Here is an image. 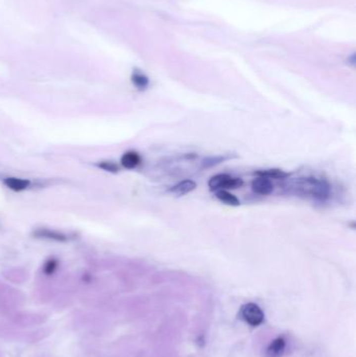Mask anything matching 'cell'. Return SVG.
Wrapping results in <instances>:
<instances>
[{
    "label": "cell",
    "instance_id": "obj_1",
    "mask_svg": "<svg viewBox=\"0 0 356 357\" xmlns=\"http://www.w3.org/2000/svg\"><path fill=\"white\" fill-rule=\"evenodd\" d=\"M290 192L300 197L311 198L317 201H325L330 195V185L325 179L315 177L297 178L287 184Z\"/></svg>",
    "mask_w": 356,
    "mask_h": 357
},
{
    "label": "cell",
    "instance_id": "obj_2",
    "mask_svg": "<svg viewBox=\"0 0 356 357\" xmlns=\"http://www.w3.org/2000/svg\"><path fill=\"white\" fill-rule=\"evenodd\" d=\"M244 185V181L240 178H235L227 173H219L211 178L208 182L209 189L212 191L217 190H228V189H236Z\"/></svg>",
    "mask_w": 356,
    "mask_h": 357
},
{
    "label": "cell",
    "instance_id": "obj_3",
    "mask_svg": "<svg viewBox=\"0 0 356 357\" xmlns=\"http://www.w3.org/2000/svg\"><path fill=\"white\" fill-rule=\"evenodd\" d=\"M243 320L251 326H259L264 320V313L257 304L247 303L240 308Z\"/></svg>",
    "mask_w": 356,
    "mask_h": 357
},
{
    "label": "cell",
    "instance_id": "obj_4",
    "mask_svg": "<svg viewBox=\"0 0 356 357\" xmlns=\"http://www.w3.org/2000/svg\"><path fill=\"white\" fill-rule=\"evenodd\" d=\"M252 189L257 195L260 196H267L272 194L274 190V184L269 179L258 177L252 181Z\"/></svg>",
    "mask_w": 356,
    "mask_h": 357
},
{
    "label": "cell",
    "instance_id": "obj_5",
    "mask_svg": "<svg viewBox=\"0 0 356 357\" xmlns=\"http://www.w3.org/2000/svg\"><path fill=\"white\" fill-rule=\"evenodd\" d=\"M34 236L37 238H44V239L61 241V243H64V241H67L69 239L68 236L62 232H59V231L46 229V228L37 229L34 232Z\"/></svg>",
    "mask_w": 356,
    "mask_h": 357
},
{
    "label": "cell",
    "instance_id": "obj_6",
    "mask_svg": "<svg viewBox=\"0 0 356 357\" xmlns=\"http://www.w3.org/2000/svg\"><path fill=\"white\" fill-rule=\"evenodd\" d=\"M286 348V342L283 337H277L268 345L265 351L266 357H281Z\"/></svg>",
    "mask_w": 356,
    "mask_h": 357
},
{
    "label": "cell",
    "instance_id": "obj_7",
    "mask_svg": "<svg viewBox=\"0 0 356 357\" xmlns=\"http://www.w3.org/2000/svg\"><path fill=\"white\" fill-rule=\"evenodd\" d=\"M3 184L8 189H11L16 192H20V191H23L30 187L31 182H30V180H26V179L11 177V178H5L3 180Z\"/></svg>",
    "mask_w": 356,
    "mask_h": 357
},
{
    "label": "cell",
    "instance_id": "obj_8",
    "mask_svg": "<svg viewBox=\"0 0 356 357\" xmlns=\"http://www.w3.org/2000/svg\"><path fill=\"white\" fill-rule=\"evenodd\" d=\"M120 162H121V165L124 168L133 169V168H136L141 163V157L136 152H127L126 153H123Z\"/></svg>",
    "mask_w": 356,
    "mask_h": 357
},
{
    "label": "cell",
    "instance_id": "obj_9",
    "mask_svg": "<svg viewBox=\"0 0 356 357\" xmlns=\"http://www.w3.org/2000/svg\"><path fill=\"white\" fill-rule=\"evenodd\" d=\"M258 177H263L266 179H276V180H284L291 176L290 172H286L279 168H269V169H261L255 172Z\"/></svg>",
    "mask_w": 356,
    "mask_h": 357
},
{
    "label": "cell",
    "instance_id": "obj_10",
    "mask_svg": "<svg viewBox=\"0 0 356 357\" xmlns=\"http://www.w3.org/2000/svg\"><path fill=\"white\" fill-rule=\"evenodd\" d=\"M197 188V184L195 181L192 180H184L180 183H178L177 185H175L170 189L171 192L178 195V196H184L189 194V192L194 191Z\"/></svg>",
    "mask_w": 356,
    "mask_h": 357
},
{
    "label": "cell",
    "instance_id": "obj_11",
    "mask_svg": "<svg viewBox=\"0 0 356 357\" xmlns=\"http://www.w3.org/2000/svg\"><path fill=\"white\" fill-rule=\"evenodd\" d=\"M215 197L220 202L225 203L226 205L234 206V207H237V206L240 205L239 200L234 195L230 194V192L227 191V190H217L216 194H215Z\"/></svg>",
    "mask_w": 356,
    "mask_h": 357
},
{
    "label": "cell",
    "instance_id": "obj_12",
    "mask_svg": "<svg viewBox=\"0 0 356 357\" xmlns=\"http://www.w3.org/2000/svg\"><path fill=\"white\" fill-rule=\"evenodd\" d=\"M132 80H133L134 85L136 86L138 89H141V90L146 89L148 87V85H149V80H148L147 76H144L143 74H140V73L134 74Z\"/></svg>",
    "mask_w": 356,
    "mask_h": 357
},
{
    "label": "cell",
    "instance_id": "obj_13",
    "mask_svg": "<svg viewBox=\"0 0 356 357\" xmlns=\"http://www.w3.org/2000/svg\"><path fill=\"white\" fill-rule=\"evenodd\" d=\"M98 166L105 171H109V172H117L119 170V167L117 164L112 161H102L98 164Z\"/></svg>",
    "mask_w": 356,
    "mask_h": 357
},
{
    "label": "cell",
    "instance_id": "obj_14",
    "mask_svg": "<svg viewBox=\"0 0 356 357\" xmlns=\"http://www.w3.org/2000/svg\"><path fill=\"white\" fill-rule=\"evenodd\" d=\"M56 267H57V261H56V260H54V259L48 260V261L44 265V273L46 275H51V274L54 273Z\"/></svg>",
    "mask_w": 356,
    "mask_h": 357
},
{
    "label": "cell",
    "instance_id": "obj_15",
    "mask_svg": "<svg viewBox=\"0 0 356 357\" xmlns=\"http://www.w3.org/2000/svg\"><path fill=\"white\" fill-rule=\"evenodd\" d=\"M228 158L226 157H214V158H208L206 160H204L203 162V167H210V166H213V165H216V164L220 163V162H224L225 160H227Z\"/></svg>",
    "mask_w": 356,
    "mask_h": 357
}]
</instances>
